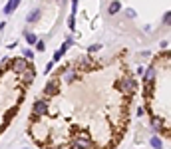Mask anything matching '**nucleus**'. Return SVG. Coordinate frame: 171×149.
<instances>
[{
  "label": "nucleus",
  "instance_id": "6ab92c4d",
  "mask_svg": "<svg viewBox=\"0 0 171 149\" xmlns=\"http://www.w3.org/2000/svg\"><path fill=\"white\" fill-rule=\"evenodd\" d=\"M36 48H38L40 52H44V50H46V46H44V42H38V44H36Z\"/></svg>",
  "mask_w": 171,
  "mask_h": 149
},
{
  "label": "nucleus",
  "instance_id": "6e6552de",
  "mask_svg": "<svg viewBox=\"0 0 171 149\" xmlns=\"http://www.w3.org/2000/svg\"><path fill=\"white\" fill-rule=\"evenodd\" d=\"M119 10H121V4H119L118 0H114V2L109 4V10H108V12H109V14H118Z\"/></svg>",
  "mask_w": 171,
  "mask_h": 149
},
{
  "label": "nucleus",
  "instance_id": "f03ea898",
  "mask_svg": "<svg viewBox=\"0 0 171 149\" xmlns=\"http://www.w3.org/2000/svg\"><path fill=\"white\" fill-rule=\"evenodd\" d=\"M26 68H28V64H26L24 58H14L12 60V70H14V74H22Z\"/></svg>",
  "mask_w": 171,
  "mask_h": 149
},
{
  "label": "nucleus",
  "instance_id": "9d476101",
  "mask_svg": "<svg viewBox=\"0 0 171 149\" xmlns=\"http://www.w3.org/2000/svg\"><path fill=\"white\" fill-rule=\"evenodd\" d=\"M22 74H24V84H30L34 80V72H32V70H28V68H26Z\"/></svg>",
  "mask_w": 171,
  "mask_h": 149
},
{
  "label": "nucleus",
  "instance_id": "7ed1b4c3",
  "mask_svg": "<svg viewBox=\"0 0 171 149\" xmlns=\"http://www.w3.org/2000/svg\"><path fill=\"white\" fill-rule=\"evenodd\" d=\"M70 46H72V38H68L66 42H64V46H62V48H60V50H58L56 54H54L52 62H60V60H62V56H64V54H66V50L70 48Z\"/></svg>",
  "mask_w": 171,
  "mask_h": 149
},
{
  "label": "nucleus",
  "instance_id": "0eeeda50",
  "mask_svg": "<svg viewBox=\"0 0 171 149\" xmlns=\"http://www.w3.org/2000/svg\"><path fill=\"white\" fill-rule=\"evenodd\" d=\"M18 4H20V0H8V2H6V6H4V14H12Z\"/></svg>",
  "mask_w": 171,
  "mask_h": 149
},
{
  "label": "nucleus",
  "instance_id": "f8f14e48",
  "mask_svg": "<svg viewBox=\"0 0 171 149\" xmlns=\"http://www.w3.org/2000/svg\"><path fill=\"white\" fill-rule=\"evenodd\" d=\"M153 78H155V70H153V68H149L147 74H145V84H151Z\"/></svg>",
  "mask_w": 171,
  "mask_h": 149
},
{
  "label": "nucleus",
  "instance_id": "39448f33",
  "mask_svg": "<svg viewBox=\"0 0 171 149\" xmlns=\"http://www.w3.org/2000/svg\"><path fill=\"white\" fill-rule=\"evenodd\" d=\"M48 113V103L46 101H36L34 103V116H44Z\"/></svg>",
  "mask_w": 171,
  "mask_h": 149
},
{
  "label": "nucleus",
  "instance_id": "a211bd4d",
  "mask_svg": "<svg viewBox=\"0 0 171 149\" xmlns=\"http://www.w3.org/2000/svg\"><path fill=\"white\" fill-rule=\"evenodd\" d=\"M100 50V44H92L90 46V52H98Z\"/></svg>",
  "mask_w": 171,
  "mask_h": 149
},
{
  "label": "nucleus",
  "instance_id": "20e7f679",
  "mask_svg": "<svg viewBox=\"0 0 171 149\" xmlns=\"http://www.w3.org/2000/svg\"><path fill=\"white\" fill-rule=\"evenodd\" d=\"M74 143H76L80 149H88L92 145V141H90V137H88V135H78L76 139H74Z\"/></svg>",
  "mask_w": 171,
  "mask_h": 149
},
{
  "label": "nucleus",
  "instance_id": "f257e3e1",
  "mask_svg": "<svg viewBox=\"0 0 171 149\" xmlns=\"http://www.w3.org/2000/svg\"><path fill=\"white\" fill-rule=\"evenodd\" d=\"M118 86H119V90L124 91V94H133V90H135V82H133L129 76H127V78H124V80H121Z\"/></svg>",
  "mask_w": 171,
  "mask_h": 149
},
{
  "label": "nucleus",
  "instance_id": "9b49d317",
  "mask_svg": "<svg viewBox=\"0 0 171 149\" xmlns=\"http://www.w3.org/2000/svg\"><path fill=\"white\" fill-rule=\"evenodd\" d=\"M38 18H40V10H32V12L26 16V20H28V22H36Z\"/></svg>",
  "mask_w": 171,
  "mask_h": 149
},
{
  "label": "nucleus",
  "instance_id": "ddd939ff",
  "mask_svg": "<svg viewBox=\"0 0 171 149\" xmlns=\"http://www.w3.org/2000/svg\"><path fill=\"white\" fill-rule=\"evenodd\" d=\"M24 38H26V42H28V44H36V42H38L32 32H24Z\"/></svg>",
  "mask_w": 171,
  "mask_h": 149
},
{
  "label": "nucleus",
  "instance_id": "423d86ee",
  "mask_svg": "<svg viewBox=\"0 0 171 149\" xmlns=\"http://www.w3.org/2000/svg\"><path fill=\"white\" fill-rule=\"evenodd\" d=\"M44 94H46V96H56V94H58V82H56V80H52V82L46 84Z\"/></svg>",
  "mask_w": 171,
  "mask_h": 149
},
{
  "label": "nucleus",
  "instance_id": "f3484780",
  "mask_svg": "<svg viewBox=\"0 0 171 149\" xmlns=\"http://www.w3.org/2000/svg\"><path fill=\"white\" fill-rule=\"evenodd\" d=\"M169 20H171V14L165 12V16H163V24H169Z\"/></svg>",
  "mask_w": 171,
  "mask_h": 149
},
{
  "label": "nucleus",
  "instance_id": "4468645a",
  "mask_svg": "<svg viewBox=\"0 0 171 149\" xmlns=\"http://www.w3.org/2000/svg\"><path fill=\"white\" fill-rule=\"evenodd\" d=\"M151 145L155 149H161L163 147V143H161V139H159V137H151Z\"/></svg>",
  "mask_w": 171,
  "mask_h": 149
},
{
  "label": "nucleus",
  "instance_id": "1a4fd4ad",
  "mask_svg": "<svg viewBox=\"0 0 171 149\" xmlns=\"http://www.w3.org/2000/svg\"><path fill=\"white\" fill-rule=\"evenodd\" d=\"M64 80H66L68 84L74 82V80H76V72H74V70H64Z\"/></svg>",
  "mask_w": 171,
  "mask_h": 149
},
{
  "label": "nucleus",
  "instance_id": "dca6fc26",
  "mask_svg": "<svg viewBox=\"0 0 171 149\" xmlns=\"http://www.w3.org/2000/svg\"><path fill=\"white\" fill-rule=\"evenodd\" d=\"M153 127H155V129H159V131L163 129V123H161V119H159V117H155V119H153Z\"/></svg>",
  "mask_w": 171,
  "mask_h": 149
},
{
  "label": "nucleus",
  "instance_id": "2eb2a0df",
  "mask_svg": "<svg viewBox=\"0 0 171 149\" xmlns=\"http://www.w3.org/2000/svg\"><path fill=\"white\" fill-rule=\"evenodd\" d=\"M16 111H18V107H12V109H10L8 113H6V116H4V121H10V119H12V116H14Z\"/></svg>",
  "mask_w": 171,
  "mask_h": 149
},
{
  "label": "nucleus",
  "instance_id": "aec40b11",
  "mask_svg": "<svg viewBox=\"0 0 171 149\" xmlns=\"http://www.w3.org/2000/svg\"><path fill=\"white\" fill-rule=\"evenodd\" d=\"M34 54H32V50H24V58H32Z\"/></svg>",
  "mask_w": 171,
  "mask_h": 149
}]
</instances>
